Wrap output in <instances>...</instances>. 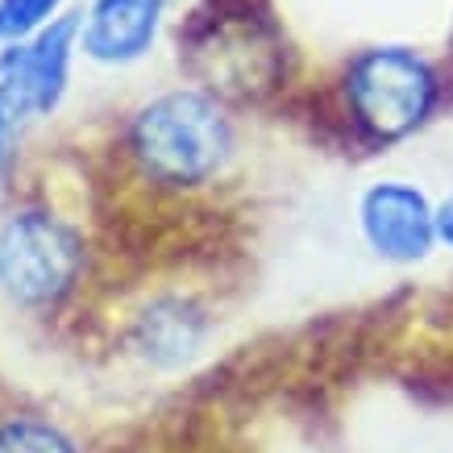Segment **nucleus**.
I'll use <instances>...</instances> for the list:
<instances>
[{
    "label": "nucleus",
    "mask_w": 453,
    "mask_h": 453,
    "mask_svg": "<svg viewBox=\"0 0 453 453\" xmlns=\"http://www.w3.org/2000/svg\"><path fill=\"white\" fill-rule=\"evenodd\" d=\"M129 154L163 188H200L234 154V121L217 96L179 88L154 96L129 125Z\"/></svg>",
    "instance_id": "nucleus-1"
},
{
    "label": "nucleus",
    "mask_w": 453,
    "mask_h": 453,
    "mask_svg": "<svg viewBox=\"0 0 453 453\" xmlns=\"http://www.w3.org/2000/svg\"><path fill=\"white\" fill-rule=\"evenodd\" d=\"M441 100V75L420 50L374 46L345 71V104L362 134L374 142H395L416 134Z\"/></svg>",
    "instance_id": "nucleus-2"
},
{
    "label": "nucleus",
    "mask_w": 453,
    "mask_h": 453,
    "mask_svg": "<svg viewBox=\"0 0 453 453\" xmlns=\"http://www.w3.org/2000/svg\"><path fill=\"white\" fill-rule=\"evenodd\" d=\"M83 237L50 208H17L0 225V291L29 312H46L75 291Z\"/></svg>",
    "instance_id": "nucleus-3"
},
{
    "label": "nucleus",
    "mask_w": 453,
    "mask_h": 453,
    "mask_svg": "<svg viewBox=\"0 0 453 453\" xmlns=\"http://www.w3.org/2000/svg\"><path fill=\"white\" fill-rule=\"evenodd\" d=\"M80 50V17H55L34 38L4 42L0 50V83L29 109V117H50L67 92L71 58Z\"/></svg>",
    "instance_id": "nucleus-4"
},
{
    "label": "nucleus",
    "mask_w": 453,
    "mask_h": 453,
    "mask_svg": "<svg viewBox=\"0 0 453 453\" xmlns=\"http://www.w3.org/2000/svg\"><path fill=\"white\" fill-rule=\"evenodd\" d=\"M357 225L371 250L387 262H420L437 242V208L412 183L383 179L362 192Z\"/></svg>",
    "instance_id": "nucleus-5"
},
{
    "label": "nucleus",
    "mask_w": 453,
    "mask_h": 453,
    "mask_svg": "<svg viewBox=\"0 0 453 453\" xmlns=\"http://www.w3.org/2000/svg\"><path fill=\"white\" fill-rule=\"evenodd\" d=\"M163 29V0H96L80 17V50L92 63L125 67L154 50Z\"/></svg>",
    "instance_id": "nucleus-6"
},
{
    "label": "nucleus",
    "mask_w": 453,
    "mask_h": 453,
    "mask_svg": "<svg viewBox=\"0 0 453 453\" xmlns=\"http://www.w3.org/2000/svg\"><path fill=\"white\" fill-rule=\"evenodd\" d=\"M134 342H138V354L146 362H154V366H179L204 342V316L183 300L154 303L138 320Z\"/></svg>",
    "instance_id": "nucleus-7"
},
{
    "label": "nucleus",
    "mask_w": 453,
    "mask_h": 453,
    "mask_svg": "<svg viewBox=\"0 0 453 453\" xmlns=\"http://www.w3.org/2000/svg\"><path fill=\"white\" fill-rule=\"evenodd\" d=\"M0 453H80V445L46 416H0Z\"/></svg>",
    "instance_id": "nucleus-8"
},
{
    "label": "nucleus",
    "mask_w": 453,
    "mask_h": 453,
    "mask_svg": "<svg viewBox=\"0 0 453 453\" xmlns=\"http://www.w3.org/2000/svg\"><path fill=\"white\" fill-rule=\"evenodd\" d=\"M63 17V0H0V42H21Z\"/></svg>",
    "instance_id": "nucleus-9"
},
{
    "label": "nucleus",
    "mask_w": 453,
    "mask_h": 453,
    "mask_svg": "<svg viewBox=\"0 0 453 453\" xmlns=\"http://www.w3.org/2000/svg\"><path fill=\"white\" fill-rule=\"evenodd\" d=\"M29 121H34L29 109L0 83V179L13 175V163L21 154V134H26Z\"/></svg>",
    "instance_id": "nucleus-10"
},
{
    "label": "nucleus",
    "mask_w": 453,
    "mask_h": 453,
    "mask_svg": "<svg viewBox=\"0 0 453 453\" xmlns=\"http://www.w3.org/2000/svg\"><path fill=\"white\" fill-rule=\"evenodd\" d=\"M437 242H445L453 250V196L445 204H437Z\"/></svg>",
    "instance_id": "nucleus-11"
}]
</instances>
